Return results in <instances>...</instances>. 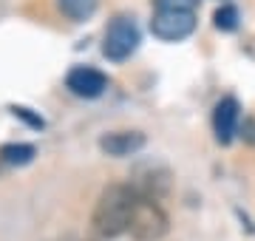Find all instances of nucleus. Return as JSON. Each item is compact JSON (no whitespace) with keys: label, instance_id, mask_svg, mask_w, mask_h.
<instances>
[{"label":"nucleus","instance_id":"obj_3","mask_svg":"<svg viewBox=\"0 0 255 241\" xmlns=\"http://www.w3.org/2000/svg\"><path fill=\"white\" fill-rule=\"evenodd\" d=\"M167 213L162 210L159 202H150V199H142L139 196L136 213H133V222H130V236L136 241H159L167 233Z\"/></svg>","mask_w":255,"mask_h":241},{"label":"nucleus","instance_id":"obj_12","mask_svg":"<svg viewBox=\"0 0 255 241\" xmlns=\"http://www.w3.org/2000/svg\"><path fill=\"white\" fill-rule=\"evenodd\" d=\"M9 111L14 114L17 120H23V122H26L28 128H37V130H43V128H46V120H43L40 114H34L31 108H26V105H11Z\"/></svg>","mask_w":255,"mask_h":241},{"label":"nucleus","instance_id":"obj_7","mask_svg":"<svg viewBox=\"0 0 255 241\" xmlns=\"http://www.w3.org/2000/svg\"><path fill=\"white\" fill-rule=\"evenodd\" d=\"M238 122H241V105L236 97H224L216 102L213 108V130H216V139L219 145H230L238 133Z\"/></svg>","mask_w":255,"mask_h":241},{"label":"nucleus","instance_id":"obj_11","mask_svg":"<svg viewBox=\"0 0 255 241\" xmlns=\"http://www.w3.org/2000/svg\"><path fill=\"white\" fill-rule=\"evenodd\" d=\"M238 17H241V14H238L236 6H221V9H216V14H213V23H216L219 31H236Z\"/></svg>","mask_w":255,"mask_h":241},{"label":"nucleus","instance_id":"obj_13","mask_svg":"<svg viewBox=\"0 0 255 241\" xmlns=\"http://www.w3.org/2000/svg\"><path fill=\"white\" fill-rule=\"evenodd\" d=\"M156 9H170V11H196L199 0H153Z\"/></svg>","mask_w":255,"mask_h":241},{"label":"nucleus","instance_id":"obj_14","mask_svg":"<svg viewBox=\"0 0 255 241\" xmlns=\"http://www.w3.org/2000/svg\"><path fill=\"white\" fill-rule=\"evenodd\" d=\"M241 136H244V142H247V145H255V120H250V117L244 120V128H241Z\"/></svg>","mask_w":255,"mask_h":241},{"label":"nucleus","instance_id":"obj_5","mask_svg":"<svg viewBox=\"0 0 255 241\" xmlns=\"http://www.w3.org/2000/svg\"><path fill=\"white\" fill-rule=\"evenodd\" d=\"M170 170L164 165H159V162H153V165H142L133 170V176H130V182L128 185L133 187L142 199H150V202H162L164 196L170 193Z\"/></svg>","mask_w":255,"mask_h":241},{"label":"nucleus","instance_id":"obj_10","mask_svg":"<svg viewBox=\"0 0 255 241\" xmlns=\"http://www.w3.org/2000/svg\"><path fill=\"white\" fill-rule=\"evenodd\" d=\"M34 156H37L34 145H26V142H9V145L0 148V159H3L6 165H14V167L28 165Z\"/></svg>","mask_w":255,"mask_h":241},{"label":"nucleus","instance_id":"obj_9","mask_svg":"<svg viewBox=\"0 0 255 241\" xmlns=\"http://www.w3.org/2000/svg\"><path fill=\"white\" fill-rule=\"evenodd\" d=\"M57 6L71 23H85L97 11L100 0H57Z\"/></svg>","mask_w":255,"mask_h":241},{"label":"nucleus","instance_id":"obj_8","mask_svg":"<svg viewBox=\"0 0 255 241\" xmlns=\"http://www.w3.org/2000/svg\"><path fill=\"white\" fill-rule=\"evenodd\" d=\"M145 133L142 130H111L105 136H100V150L105 156L122 159V156H133L145 148Z\"/></svg>","mask_w":255,"mask_h":241},{"label":"nucleus","instance_id":"obj_1","mask_svg":"<svg viewBox=\"0 0 255 241\" xmlns=\"http://www.w3.org/2000/svg\"><path fill=\"white\" fill-rule=\"evenodd\" d=\"M136 204H139V193L130 185H122V182L108 185L94 204L91 213L94 233L102 236V239H117V236L128 233L130 222H133V213H136Z\"/></svg>","mask_w":255,"mask_h":241},{"label":"nucleus","instance_id":"obj_2","mask_svg":"<svg viewBox=\"0 0 255 241\" xmlns=\"http://www.w3.org/2000/svg\"><path fill=\"white\" fill-rule=\"evenodd\" d=\"M142 43L139 26L133 14H117L105 28V40H102V54L108 57L111 63H122L133 54Z\"/></svg>","mask_w":255,"mask_h":241},{"label":"nucleus","instance_id":"obj_6","mask_svg":"<svg viewBox=\"0 0 255 241\" xmlns=\"http://www.w3.org/2000/svg\"><path fill=\"white\" fill-rule=\"evenodd\" d=\"M65 88L80 100H97L108 91V77L91 65H74L65 74Z\"/></svg>","mask_w":255,"mask_h":241},{"label":"nucleus","instance_id":"obj_4","mask_svg":"<svg viewBox=\"0 0 255 241\" xmlns=\"http://www.w3.org/2000/svg\"><path fill=\"white\" fill-rule=\"evenodd\" d=\"M150 31H153V37L164 40V43H179L196 31V11L156 9L150 17Z\"/></svg>","mask_w":255,"mask_h":241}]
</instances>
